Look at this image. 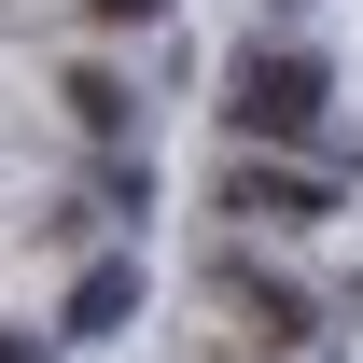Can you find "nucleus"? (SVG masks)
Segmentation results:
<instances>
[{
	"instance_id": "obj_7",
	"label": "nucleus",
	"mask_w": 363,
	"mask_h": 363,
	"mask_svg": "<svg viewBox=\"0 0 363 363\" xmlns=\"http://www.w3.org/2000/svg\"><path fill=\"white\" fill-rule=\"evenodd\" d=\"M98 28H154V14H168V0H84Z\"/></svg>"
},
{
	"instance_id": "obj_4",
	"label": "nucleus",
	"mask_w": 363,
	"mask_h": 363,
	"mask_svg": "<svg viewBox=\"0 0 363 363\" xmlns=\"http://www.w3.org/2000/svg\"><path fill=\"white\" fill-rule=\"evenodd\" d=\"M126 308H140V252H98L70 279V335H126Z\"/></svg>"
},
{
	"instance_id": "obj_3",
	"label": "nucleus",
	"mask_w": 363,
	"mask_h": 363,
	"mask_svg": "<svg viewBox=\"0 0 363 363\" xmlns=\"http://www.w3.org/2000/svg\"><path fill=\"white\" fill-rule=\"evenodd\" d=\"M210 294H224V335H238V350H308V321H321L308 279L252 266V238H224V252H210Z\"/></svg>"
},
{
	"instance_id": "obj_5",
	"label": "nucleus",
	"mask_w": 363,
	"mask_h": 363,
	"mask_svg": "<svg viewBox=\"0 0 363 363\" xmlns=\"http://www.w3.org/2000/svg\"><path fill=\"white\" fill-rule=\"evenodd\" d=\"M56 98H70V126H84L98 154H112V140H126V84H112V70H98V56H84V70H70V84H56Z\"/></svg>"
},
{
	"instance_id": "obj_2",
	"label": "nucleus",
	"mask_w": 363,
	"mask_h": 363,
	"mask_svg": "<svg viewBox=\"0 0 363 363\" xmlns=\"http://www.w3.org/2000/svg\"><path fill=\"white\" fill-rule=\"evenodd\" d=\"M210 210H224L238 238H252V224H266V238H308V224H335V182H321V168H294V154H224Z\"/></svg>"
},
{
	"instance_id": "obj_1",
	"label": "nucleus",
	"mask_w": 363,
	"mask_h": 363,
	"mask_svg": "<svg viewBox=\"0 0 363 363\" xmlns=\"http://www.w3.org/2000/svg\"><path fill=\"white\" fill-rule=\"evenodd\" d=\"M321 112H335V70L308 43H238L224 56V140L238 154H294V140H321Z\"/></svg>"
},
{
	"instance_id": "obj_6",
	"label": "nucleus",
	"mask_w": 363,
	"mask_h": 363,
	"mask_svg": "<svg viewBox=\"0 0 363 363\" xmlns=\"http://www.w3.org/2000/svg\"><path fill=\"white\" fill-rule=\"evenodd\" d=\"M84 210H154V168H140V154H112V168H98V196Z\"/></svg>"
}]
</instances>
